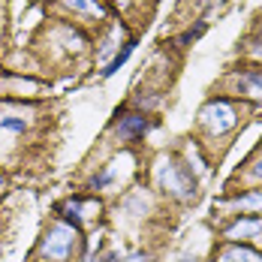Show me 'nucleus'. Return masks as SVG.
Returning a JSON list of instances; mask_svg holds the SVG:
<instances>
[{
	"mask_svg": "<svg viewBox=\"0 0 262 262\" xmlns=\"http://www.w3.org/2000/svg\"><path fill=\"white\" fill-rule=\"evenodd\" d=\"M81 244H84L81 229H76L67 220H57L46 229V235L39 238L36 256L42 262H76L81 253Z\"/></svg>",
	"mask_w": 262,
	"mask_h": 262,
	"instance_id": "1",
	"label": "nucleus"
},
{
	"mask_svg": "<svg viewBox=\"0 0 262 262\" xmlns=\"http://www.w3.org/2000/svg\"><path fill=\"white\" fill-rule=\"evenodd\" d=\"M238 118H241V112L232 100L214 97L199 112V127L208 133V139H223L226 133H232L238 127Z\"/></svg>",
	"mask_w": 262,
	"mask_h": 262,
	"instance_id": "2",
	"label": "nucleus"
},
{
	"mask_svg": "<svg viewBox=\"0 0 262 262\" xmlns=\"http://www.w3.org/2000/svg\"><path fill=\"white\" fill-rule=\"evenodd\" d=\"M157 184L163 193H169L172 199H178V202H190V199H196V178H193V172L178 163V160H163L157 166Z\"/></svg>",
	"mask_w": 262,
	"mask_h": 262,
	"instance_id": "3",
	"label": "nucleus"
},
{
	"mask_svg": "<svg viewBox=\"0 0 262 262\" xmlns=\"http://www.w3.org/2000/svg\"><path fill=\"white\" fill-rule=\"evenodd\" d=\"M154 118H148L145 112H124V115H118V121L112 124V133L121 139V142H127V145H133V142H142L148 133L154 130Z\"/></svg>",
	"mask_w": 262,
	"mask_h": 262,
	"instance_id": "4",
	"label": "nucleus"
},
{
	"mask_svg": "<svg viewBox=\"0 0 262 262\" xmlns=\"http://www.w3.org/2000/svg\"><path fill=\"white\" fill-rule=\"evenodd\" d=\"M226 244H256L262 241V214H238L223 229Z\"/></svg>",
	"mask_w": 262,
	"mask_h": 262,
	"instance_id": "5",
	"label": "nucleus"
},
{
	"mask_svg": "<svg viewBox=\"0 0 262 262\" xmlns=\"http://www.w3.org/2000/svg\"><path fill=\"white\" fill-rule=\"evenodd\" d=\"M232 94L241 97V100H262V70L259 67H244V70H235L232 76Z\"/></svg>",
	"mask_w": 262,
	"mask_h": 262,
	"instance_id": "6",
	"label": "nucleus"
},
{
	"mask_svg": "<svg viewBox=\"0 0 262 262\" xmlns=\"http://www.w3.org/2000/svg\"><path fill=\"white\" fill-rule=\"evenodd\" d=\"M223 205H229L232 214H262V187L256 190H244V193H235V196H229Z\"/></svg>",
	"mask_w": 262,
	"mask_h": 262,
	"instance_id": "7",
	"label": "nucleus"
},
{
	"mask_svg": "<svg viewBox=\"0 0 262 262\" xmlns=\"http://www.w3.org/2000/svg\"><path fill=\"white\" fill-rule=\"evenodd\" d=\"M220 262H262V253L250 244H226L220 250Z\"/></svg>",
	"mask_w": 262,
	"mask_h": 262,
	"instance_id": "8",
	"label": "nucleus"
},
{
	"mask_svg": "<svg viewBox=\"0 0 262 262\" xmlns=\"http://www.w3.org/2000/svg\"><path fill=\"white\" fill-rule=\"evenodd\" d=\"M63 6L70 9V12H76L81 18H103L105 9L100 0H63Z\"/></svg>",
	"mask_w": 262,
	"mask_h": 262,
	"instance_id": "9",
	"label": "nucleus"
},
{
	"mask_svg": "<svg viewBox=\"0 0 262 262\" xmlns=\"http://www.w3.org/2000/svg\"><path fill=\"white\" fill-rule=\"evenodd\" d=\"M133 52H136V42H133V39H127V42L118 49V54H115V57L105 63V70L100 73V76H103V79H112V76H115V73H118V70H121V67L130 60V54H133Z\"/></svg>",
	"mask_w": 262,
	"mask_h": 262,
	"instance_id": "10",
	"label": "nucleus"
},
{
	"mask_svg": "<svg viewBox=\"0 0 262 262\" xmlns=\"http://www.w3.org/2000/svg\"><path fill=\"white\" fill-rule=\"evenodd\" d=\"M81 208H84V199H81V196H73V199H67L57 211H60V217H63L67 223H73L76 229H81Z\"/></svg>",
	"mask_w": 262,
	"mask_h": 262,
	"instance_id": "11",
	"label": "nucleus"
},
{
	"mask_svg": "<svg viewBox=\"0 0 262 262\" xmlns=\"http://www.w3.org/2000/svg\"><path fill=\"white\" fill-rule=\"evenodd\" d=\"M0 130L12 133V136H21L27 130V118H21V115H0Z\"/></svg>",
	"mask_w": 262,
	"mask_h": 262,
	"instance_id": "12",
	"label": "nucleus"
},
{
	"mask_svg": "<svg viewBox=\"0 0 262 262\" xmlns=\"http://www.w3.org/2000/svg\"><path fill=\"white\" fill-rule=\"evenodd\" d=\"M108 184H115V169H112V166H103V169L88 181V190H105Z\"/></svg>",
	"mask_w": 262,
	"mask_h": 262,
	"instance_id": "13",
	"label": "nucleus"
},
{
	"mask_svg": "<svg viewBox=\"0 0 262 262\" xmlns=\"http://www.w3.org/2000/svg\"><path fill=\"white\" fill-rule=\"evenodd\" d=\"M205 30H208V21H196V27H187L181 36H178V46H190V42H196Z\"/></svg>",
	"mask_w": 262,
	"mask_h": 262,
	"instance_id": "14",
	"label": "nucleus"
},
{
	"mask_svg": "<svg viewBox=\"0 0 262 262\" xmlns=\"http://www.w3.org/2000/svg\"><path fill=\"white\" fill-rule=\"evenodd\" d=\"M250 172H253V175H256V178L262 181V154H259L256 160H253V163H250Z\"/></svg>",
	"mask_w": 262,
	"mask_h": 262,
	"instance_id": "15",
	"label": "nucleus"
},
{
	"mask_svg": "<svg viewBox=\"0 0 262 262\" xmlns=\"http://www.w3.org/2000/svg\"><path fill=\"white\" fill-rule=\"evenodd\" d=\"M250 52L256 54V57H262V27H259V33H256V39H253V49Z\"/></svg>",
	"mask_w": 262,
	"mask_h": 262,
	"instance_id": "16",
	"label": "nucleus"
},
{
	"mask_svg": "<svg viewBox=\"0 0 262 262\" xmlns=\"http://www.w3.org/2000/svg\"><path fill=\"white\" fill-rule=\"evenodd\" d=\"M103 262H130V256H121V253H105Z\"/></svg>",
	"mask_w": 262,
	"mask_h": 262,
	"instance_id": "17",
	"label": "nucleus"
},
{
	"mask_svg": "<svg viewBox=\"0 0 262 262\" xmlns=\"http://www.w3.org/2000/svg\"><path fill=\"white\" fill-rule=\"evenodd\" d=\"M175 262H199V259H196V256H178Z\"/></svg>",
	"mask_w": 262,
	"mask_h": 262,
	"instance_id": "18",
	"label": "nucleus"
},
{
	"mask_svg": "<svg viewBox=\"0 0 262 262\" xmlns=\"http://www.w3.org/2000/svg\"><path fill=\"white\" fill-rule=\"evenodd\" d=\"M0 46H3V30H0Z\"/></svg>",
	"mask_w": 262,
	"mask_h": 262,
	"instance_id": "19",
	"label": "nucleus"
}]
</instances>
